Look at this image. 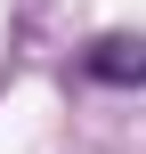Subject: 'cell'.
I'll return each mask as SVG.
<instances>
[{"instance_id": "1", "label": "cell", "mask_w": 146, "mask_h": 154, "mask_svg": "<svg viewBox=\"0 0 146 154\" xmlns=\"http://www.w3.org/2000/svg\"><path fill=\"white\" fill-rule=\"evenodd\" d=\"M81 73L106 81V89H146V41H138V32H106V41H89V49H81Z\"/></svg>"}]
</instances>
